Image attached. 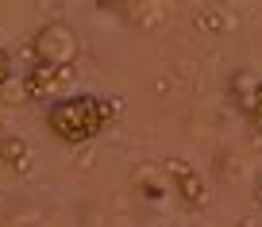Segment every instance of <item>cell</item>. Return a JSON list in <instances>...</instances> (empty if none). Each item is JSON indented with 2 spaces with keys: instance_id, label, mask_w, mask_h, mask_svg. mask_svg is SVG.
<instances>
[{
  "instance_id": "cell-9",
  "label": "cell",
  "mask_w": 262,
  "mask_h": 227,
  "mask_svg": "<svg viewBox=\"0 0 262 227\" xmlns=\"http://www.w3.org/2000/svg\"><path fill=\"white\" fill-rule=\"evenodd\" d=\"M254 200H258V208H262V177L254 181Z\"/></svg>"
},
{
  "instance_id": "cell-1",
  "label": "cell",
  "mask_w": 262,
  "mask_h": 227,
  "mask_svg": "<svg viewBox=\"0 0 262 227\" xmlns=\"http://www.w3.org/2000/svg\"><path fill=\"white\" fill-rule=\"evenodd\" d=\"M116 116H120L116 100L100 97V93H66L62 100L47 104V127L58 143L81 146V143H93Z\"/></svg>"
},
{
  "instance_id": "cell-2",
  "label": "cell",
  "mask_w": 262,
  "mask_h": 227,
  "mask_svg": "<svg viewBox=\"0 0 262 227\" xmlns=\"http://www.w3.org/2000/svg\"><path fill=\"white\" fill-rule=\"evenodd\" d=\"M77 50H81L77 31L66 24V19L42 24L39 31H35V39H31V54H35V62H42V65H74Z\"/></svg>"
},
{
  "instance_id": "cell-8",
  "label": "cell",
  "mask_w": 262,
  "mask_h": 227,
  "mask_svg": "<svg viewBox=\"0 0 262 227\" xmlns=\"http://www.w3.org/2000/svg\"><path fill=\"white\" fill-rule=\"evenodd\" d=\"M251 120L262 127V77H258V89H254V100H251Z\"/></svg>"
},
{
  "instance_id": "cell-5",
  "label": "cell",
  "mask_w": 262,
  "mask_h": 227,
  "mask_svg": "<svg viewBox=\"0 0 262 227\" xmlns=\"http://www.w3.org/2000/svg\"><path fill=\"white\" fill-rule=\"evenodd\" d=\"M0 166H8L12 173H27V166H31V143L24 135H0Z\"/></svg>"
},
{
  "instance_id": "cell-3",
  "label": "cell",
  "mask_w": 262,
  "mask_h": 227,
  "mask_svg": "<svg viewBox=\"0 0 262 227\" xmlns=\"http://www.w3.org/2000/svg\"><path fill=\"white\" fill-rule=\"evenodd\" d=\"M74 77H77L74 65H42V62H35L31 70H24L19 85H24L27 104H54V100L66 97V89L74 85Z\"/></svg>"
},
{
  "instance_id": "cell-7",
  "label": "cell",
  "mask_w": 262,
  "mask_h": 227,
  "mask_svg": "<svg viewBox=\"0 0 262 227\" xmlns=\"http://www.w3.org/2000/svg\"><path fill=\"white\" fill-rule=\"evenodd\" d=\"M196 27H201V31H205V27H212V31H220V27H224V19L216 16V12H196Z\"/></svg>"
},
{
  "instance_id": "cell-4",
  "label": "cell",
  "mask_w": 262,
  "mask_h": 227,
  "mask_svg": "<svg viewBox=\"0 0 262 227\" xmlns=\"http://www.w3.org/2000/svg\"><path fill=\"white\" fill-rule=\"evenodd\" d=\"M166 173H170V181H173L178 200L185 204L189 212H196V208H205V204H208V185H205V177H201L189 162L173 158V162H166Z\"/></svg>"
},
{
  "instance_id": "cell-6",
  "label": "cell",
  "mask_w": 262,
  "mask_h": 227,
  "mask_svg": "<svg viewBox=\"0 0 262 227\" xmlns=\"http://www.w3.org/2000/svg\"><path fill=\"white\" fill-rule=\"evenodd\" d=\"M16 81V65H12V50L8 47H0V89L4 85Z\"/></svg>"
}]
</instances>
